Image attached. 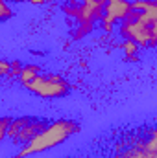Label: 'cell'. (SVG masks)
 Returning <instances> with one entry per match:
<instances>
[{
	"label": "cell",
	"instance_id": "1",
	"mask_svg": "<svg viewBox=\"0 0 157 158\" xmlns=\"http://www.w3.org/2000/svg\"><path fill=\"white\" fill-rule=\"evenodd\" d=\"M79 127L76 121H69V119H59L54 121L50 125H46L39 134H35L26 147H22V151L17 155L15 158H24L35 153H43L46 149H52L59 143H63L67 138H70L74 132H78Z\"/></svg>",
	"mask_w": 157,
	"mask_h": 158
},
{
	"label": "cell",
	"instance_id": "2",
	"mask_svg": "<svg viewBox=\"0 0 157 158\" xmlns=\"http://www.w3.org/2000/svg\"><path fill=\"white\" fill-rule=\"evenodd\" d=\"M120 33L128 40H133L137 46H154L157 40V9L148 13L131 11L126 19H122Z\"/></svg>",
	"mask_w": 157,
	"mask_h": 158
},
{
	"label": "cell",
	"instance_id": "3",
	"mask_svg": "<svg viewBox=\"0 0 157 158\" xmlns=\"http://www.w3.org/2000/svg\"><path fill=\"white\" fill-rule=\"evenodd\" d=\"M32 94L39 96V98H63L70 92V85L67 79L56 74H39L32 81H28L24 85Z\"/></svg>",
	"mask_w": 157,
	"mask_h": 158
},
{
	"label": "cell",
	"instance_id": "4",
	"mask_svg": "<svg viewBox=\"0 0 157 158\" xmlns=\"http://www.w3.org/2000/svg\"><path fill=\"white\" fill-rule=\"evenodd\" d=\"M129 13H131L129 2H126V0H107V4H104L102 20L107 22V24H111L117 19H126Z\"/></svg>",
	"mask_w": 157,
	"mask_h": 158
},
{
	"label": "cell",
	"instance_id": "5",
	"mask_svg": "<svg viewBox=\"0 0 157 158\" xmlns=\"http://www.w3.org/2000/svg\"><path fill=\"white\" fill-rule=\"evenodd\" d=\"M131 11H137V13H148V11H154L157 9L155 0H135L129 4Z\"/></svg>",
	"mask_w": 157,
	"mask_h": 158
},
{
	"label": "cell",
	"instance_id": "6",
	"mask_svg": "<svg viewBox=\"0 0 157 158\" xmlns=\"http://www.w3.org/2000/svg\"><path fill=\"white\" fill-rule=\"evenodd\" d=\"M41 70L37 64H28V66H24V68H20V72H19V79H20V83L22 85H26L28 81H32V79L35 77V76H39Z\"/></svg>",
	"mask_w": 157,
	"mask_h": 158
},
{
	"label": "cell",
	"instance_id": "7",
	"mask_svg": "<svg viewBox=\"0 0 157 158\" xmlns=\"http://www.w3.org/2000/svg\"><path fill=\"white\" fill-rule=\"evenodd\" d=\"M117 158H157V155H155V153L146 151L144 147H139V149H129V151H126V153L118 155Z\"/></svg>",
	"mask_w": 157,
	"mask_h": 158
},
{
	"label": "cell",
	"instance_id": "8",
	"mask_svg": "<svg viewBox=\"0 0 157 158\" xmlns=\"http://www.w3.org/2000/svg\"><path fill=\"white\" fill-rule=\"evenodd\" d=\"M122 50H124V53H126L128 57H133V55L137 53L139 48H137V44H135L133 40H126V42L122 44Z\"/></svg>",
	"mask_w": 157,
	"mask_h": 158
},
{
	"label": "cell",
	"instance_id": "9",
	"mask_svg": "<svg viewBox=\"0 0 157 158\" xmlns=\"http://www.w3.org/2000/svg\"><path fill=\"white\" fill-rule=\"evenodd\" d=\"M11 15H13V13H11V7L6 4V0H0V22L7 20Z\"/></svg>",
	"mask_w": 157,
	"mask_h": 158
},
{
	"label": "cell",
	"instance_id": "10",
	"mask_svg": "<svg viewBox=\"0 0 157 158\" xmlns=\"http://www.w3.org/2000/svg\"><path fill=\"white\" fill-rule=\"evenodd\" d=\"M11 119L9 118H0V142L7 136V127H9Z\"/></svg>",
	"mask_w": 157,
	"mask_h": 158
},
{
	"label": "cell",
	"instance_id": "11",
	"mask_svg": "<svg viewBox=\"0 0 157 158\" xmlns=\"http://www.w3.org/2000/svg\"><path fill=\"white\" fill-rule=\"evenodd\" d=\"M6 74H11V63L0 59V76H6Z\"/></svg>",
	"mask_w": 157,
	"mask_h": 158
},
{
	"label": "cell",
	"instance_id": "12",
	"mask_svg": "<svg viewBox=\"0 0 157 158\" xmlns=\"http://www.w3.org/2000/svg\"><path fill=\"white\" fill-rule=\"evenodd\" d=\"M30 2H32L34 6H43V4H44L46 0H30Z\"/></svg>",
	"mask_w": 157,
	"mask_h": 158
},
{
	"label": "cell",
	"instance_id": "13",
	"mask_svg": "<svg viewBox=\"0 0 157 158\" xmlns=\"http://www.w3.org/2000/svg\"><path fill=\"white\" fill-rule=\"evenodd\" d=\"M13 2H24V0H13Z\"/></svg>",
	"mask_w": 157,
	"mask_h": 158
},
{
	"label": "cell",
	"instance_id": "14",
	"mask_svg": "<svg viewBox=\"0 0 157 158\" xmlns=\"http://www.w3.org/2000/svg\"><path fill=\"white\" fill-rule=\"evenodd\" d=\"M83 2H87V0H83Z\"/></svg>",
	"mask_w": 157,
	"mask_h": 158
}]
</instances>
